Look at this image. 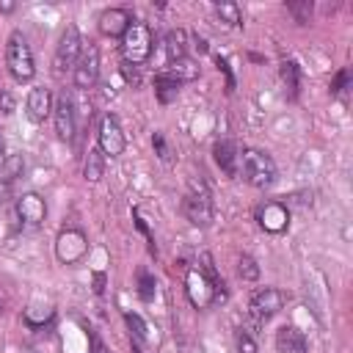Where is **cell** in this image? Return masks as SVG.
I'll use <instances>...</instances> for the list:
<instances>
[{
    "instance_id": "cell-15",
    "label": "cell",
    "mask_w": 353,
    "mask_h": 353,
    "mask_svg": "<svg viewBox=\"0 0 353 353\" xmlns=\"http://www.w3.org/2000/svg\"><path fill=\"white\" fill-rule=\"evenodd\" d=\"M25 108H28V119H30V121H36V124L44 121V119L52 113V94H50V88H44V85L30 88Z\"/></svg>"
},
{
    "instance_id": "cell-38",
    "label": "cell",
    "mask_w": 353,
    "mask_h": 353,
    "mask_svg": "<svg viewBox=\"0 0 353 353\" xmlns=\"http://www.w3.org/2000/svg\"><path fill=\"white\" fill-rule=\"evenodd\" d=\"M3 152H6V143H3V135H0V165H3V160H6V154H3Z\"/></svg>"
},
{
    "instance_id": "cell-24",
    "label": "cell",
    "mask_w": 353,
    "mask_h": 353,
    "mask_svg": "<svg viewBox=\"0 0 353 353\" xmlns=\"http://www.w3.org/2000/svg\"><path fill=\"white\" fill-rule=\"evenodd\" d=\"M154 91H157V99H160L163 105H168L171 99H176V94H179V83L168 80L165 74H157V77H154Z\"/></svg>"
},
{
    "instance_id": "cell-1",
    "label": "cell",
    "mask_w": 353,
    "mask_h": 353,
    "mask_svg": "<svg viewBox=\"0 0 353 353\" xmlns=\"http://www.w3.org/2000/svg\"><path fill=\"white\" fill-rule=\"evenodd\" d=\"M237 171L243 174V179L251 188H259V190H265L276 182V163H273L270 154H265L259 149H245L240 154V168Z\"/></svg>"
},
{
    "instance_id": "cell-10",
    "label": "cell",
    "mask_w": 353,
    "mask_h": 353,
    "mask_svg": "<svg viewBox=\"0 0 353 353\" xmlns=\"http://www.w3.org/2000/svg\"><path fill=\"white\" fill-rule=\"evenodd\" d=\"M97 143H99V152H102V154H110V157H119V154L124 152L127 141H124V132H121V127H119V121H116L113 116H105V119L99 121Z\"/></svg>"
},
{
    "instance_id": "cell-31",
    "label": "cell",
    "mask_w": 353,
    "mask_h": 353,
    "mask_svg": "<svg viewBox=\"0 0 353 353\" xmlns=\"http://www.w3.org/2000/svg\"><path fill=\"white\" fill-rule=\"evenodd\" d=\"M237 353H259V350H256V342H254L251 334H245V331L237 334Z\"/></svg>"
},
{
    "instance_id": "cell-20",
    "label": "cell",
    "mask_w": 353,
    "mask_h": 353,
    "mask_svg": "<svg viewBox=\"0 0 353 353\" xmlns=\"http://www.w3.org/2000/svg\"><path fill=\"white\" fill-rule=\"evenodd\" d=\"M165 52H168L171 61L185 58V52H188V33L182 28H174V30L165 33Z\"/></svg>"
},
{
    "instance_id": "cell-32",
    "label": "cell",
    "mask_w": 353,
    "mask_h": 353,
    "mask_svg": "<svg viewBox=\"0 0 353 353\" xmlns=\"http://www.w3.org/2000/svg\"><path fill=\"white\" fill-rule=\"evenodd\" d=\"M347 83H350V69H342V72L336 74V80L331 83V94H342V91L347 88Z\"/></svg>"
},
{
    "instance_id": "cell-22",
    "label": "cell",
    "mask_w": 353,
    "mask_h": 353,
    "mask_svg": "<svg viewBox=\"0 0 353 353\" xmlns=\"http://www.w3.org/2000/svg\"><path fill=\"white\" fill-rule=\"evenodd\" d=\"M281 80H284V85L290 91V99H295L298 91H301V69H298L295 61H284L281 63Z\"/></svg>"
},
{
    "instance_id": "cell-16",
    "label": "cell",
    "mask_w": 353,
    "mask_h": 353,
    "mask_svg": "<svg viewBox=\"0 0 353 353\" xmlns=\"http://www.w3.org/2000/svg\"><path fill=\"white\" fill-rule=\"evenodd\" d=\"M130 22H132V17H130L127 8H108L99 17V30L105 36H124L127 28H130Z\"/></svg>"
},
{
    "instance_id": "cell-29",
    "label": "cell",
    "mask_w": 353,
    "mask_h": 353,
    "mask_svg": "<svg viewBox=\"0 0 353 353\" xmlns=\"http://www.w3.org/2000/svg\"><path fill=\"white\" fill-rule=\"evenodd\" d=\"M132 221H135V226H138V232L146 237V243H149V251L152 254H157V245H154V237H152V232H149V226H146V221L141 218V212L138 210H132Z\"/></svg>"
},
{
    "instance_id": "cell-18",
    "label": "cell",
    "mask_w": 353,
    "mask_h": 353,
    "mask_svg": "<svg viewBox=\"0 0 353 353\" xmlns=\"http://www.w3.org/2000/svg\"><path fill=\"white\" fill-rule=\"evenodd\" d=\"M160 74H165L168 80H174V83H190V80H196L199 77V63L196 61H190V58H176V61H171Z\"/></svg>"
},
{
    "instance_id": "cell-5",
    "label": "cell",
    "mask_w": 353,
    "mask_h": 353,
    "mask_svg": "<svg viewBox=\"0 0 353 353\" xmlns=\"http://www.w3.org/2000/svg\"><path fill=\"white\" fill-rule=\"evenodd\" d=\"M182 212L193 226H210L212 223V199L204 182L193 185V190L182 201Z\"/></svg>"
},
{
    "instance_id": "cell-23",
    "label": "cell",
    "mask_w": 353,
    "mask_h": 353,
    "mask_svg": "<svg viewBox=\"0 0 353 353\" xmlns=\"http://www.w3.org/2000/svg\"><path fill=\"white\" fill-rule=\"evenodd\" d=\"M215 17H218L223 25H229V28H237V25L243 22L240 8H237V3H232V0H221V3H215Z\"/></svg>"
},
{
    "instance_id": "cell-4",
    "label": "cell",
    "mask_w": 353,
    "mask_h": 353,
    "mask_svg": "<svg viewBox=\"0 0 353 353\" xmlns=\"http://www.w3.org/2000/svg\"><path fill=\"white\" fill-rule=\"evenodd\" d=\"M80 52H83L80 30H77V25H66V30H63V33H61V39H58L55 58H52V69H55V74H63V72L74 69V63H77Z\"/></svg>"
},
{
    "instance_id": "cell-21",
    "label": "cell",
    "mask_w": 353,
    "mask_h": 353,
    "mask_svg": "<svg viewBox=\"0 0 353 353\" xmlns=\"http://www.w3.org/2000/svg\"><path fill=\"white\" fill-rule=\"evenodd\" d=\"M19 171H22V157L19 154H8L3 160V165H0V193H6L11 188V182L19 176Z\"/></svg>"
},
{
    "instance_id": "cell-9",
    "label": "cell",
    "mask_w": 353,
    "mask_h": 353,
    "mask_svg": "<svg viewBox=\"0 0 353 353\" xmlns=\"http://www.w3.org/2000/svg\"><path fill=\"white\" fill-rule=\"evenodd\" d=\"M88 251V240L80 229H63L55 240V256L63 262V265H72V262H80Z\"/></svg>"
},
{
    "instance_id": "cell-28",
    "label": "cell",
    "mask_w": 353,
    "mask_h": 353,
    "mask_svg": "<svg viewBox=\"0 0 353 353\" xmlns=\"http://www.w3.org/2000/svg\"><path fill=\"white\" fill-rule=\"evenodd\" d=\"M287 11L295 17V22H309V17H312V3L309 0H303V3H287Z\"/></svg>"
},
{
    "instance_id": "cell-3",
    "label": "cell",
    "mask_w": 353,
    "mask_h": 353,
    "mask_svg": "<svg viewBox=\"0 0 353 353\" xmlns=\"http://www.w3.org/2000/svg\"><path fill=\"white\" fill-rule=\"evenodd\" d=\"M121 52H124V61L138 66L143 63L149 55H152V30L146 22H130L127 33L121 36Z\"/></svg>"
},
{
    "instance_id": "cell-2",
    "label": "cell",
    "mask_w": 353,
    "mask_h": 353,
    "mask_svg": "<svg viewBox=\"0 0 353 353\" xmlns=\"http://www.w3.org/2000/svg\"><path fill=\"white\" fill-rule=\"evenodd\" d=\"M6 63H8V72L14 80L25 83L33 77L36 66H33V52H30V44L28 39L22 36V30H11L8 41H6Z\"/></svg>"
},
{
    "instance_id": "cell-36",
    "label": "cell",
    "mask_w": 353,
    "mask_h": 353,
    "mask_svg": "<svg viewBox=\"0 0 353 353\" xmlns=\"http://www.w3.org/2000/svg\"><path fill=\"white\" fill-rule=\"evenodd\" d=\"M196 50L204 55V52H207V39H196Z\"/></svg>"
},
{
    "instance_id": "cell-6",
    "label": "cell",
    "mask_w": 353,
    "mask_h": 353,
    "mask_svg": "<svg viewBox=\"0 0 353 353\" xmlns=\"http://www.w3.org/2000/svg\"><path fill=\"white\" fill-rule=\"evenodd\" d=\"M185 290H188L190 303L199 306V309L210 306L218 295L223 298V284H212L199 268H190V270H188V276H185Z\"/></svg>"
},
{
    "instance_id": "cell-25",
    "label": "cell",
    "mask_w": 353,
    "mask_h": 353,
    "mask_svg": "<svg viewBox=\"0 0 353 353\" xmlns=\"http://www.w3.org/2000/svg\"><path fill=\"white\" fill-rule=\"evenodd\" d=\"M237 273H240L243 281H256V279H259V265H256V259L248 256V254H243V256L237 259Z\"/></svg>"
},
{
    "instance_id": "cell-17",
    "label": "cell",
    "mask_w": 353,
    "mask_h": 353,
    "mask_svg": "<svg viewBox=\"0 0 353 353\" xmlns=\"http://www.w3.org/2000/svg\"><path fill=\"white\" fill-rule=\"evenodd\" d=\"M212 154H215V163L221 165V171H223V174L237 176L240 154H237V143H234V141H218V143L212 146Z\"/></svg>"
},
{
    "instance_id": "cell-11",
    "label": "cell",
    "mask_w": 353,
    "mask_h": 353,
    "mask_svg": "<svg viewBox=\"0 0 353 353\" xmlns=\"http://www.w3.org/2000/svg\"><path fill=\"white\" fill-rule=\"evenodd\" d=\"M52 119H55V132L61 141H72L77 132V116H74V102L61 94L52 105Z\"/></svg>"
},
{
    "instance_id": "cell-7",
    "label": "cell",
    "mask_w": 353,
    "mask_h": 353,
    "mask_svg": "<svg viewBox=\"0 0 353 353\" xmlns=\"http://www.w3.org/2000/svg\"><path fill=\"white\" fill-rule=\"evenodd\" d=\"M287 303V292L279 290V287H262L251 295V303H248V312L256 317V320H270L276 317Z\"/></svg>"
},
{
    "instance_id": "cell-12",
    "label": "cell",
    "mask_w": 353,
    "mask_h": 353,
    "mask_svg": "<svg viewBox=\"0 0 353 353\" xmlns=\"http://www.w3.org/2000/svg\"><path fill=\"white\" fill-rule=\"evenodd\" d=\"M256 221H259V226H262L265 232L281 234V232L290 226V210H287V204H281V201H265V204H259V210H256Z\"/></svg>"
},
{
    "instance_id": "cell-26",
    "label": "cell",
    "mask_w": 353,
    "mask_h": 353,
    "mask_svg": "<svg viewBox=\"0 0 353 353\" xmlns=\"http://www.w3.org/2000/svg\"><path fill=\"white\" fill-rule=\"evenodd\" d=\"M154 292H157V284H154V276L152 273H146V270H141L138 273V295H141V301H154Z\"/></svg>"
},
{
    "instance_id": "cell-34",
    "label": "cell",
    "mask_w": 353,
    "mask_h": 353,
    "mask_svg": "<svg viewBox=\"0 0 353 353\" xmlns=\"http://www.w3.org/2000/svg\"><path fill=\"white\" fill-rule=\"evenodd\" d=\"M88 342H91V350H88V353H110V350L102 345V339H99V336H97L91 328H88Z\"/></svg>"
},
{
    "instance_id": "cell-30",
    "label": "cell",
    "mask_w": 353,
    "mask_h": 353,
    "mask_svg": "<svg viewBox=\"0 0 353 353\" xmlns=\"http://www.w3.org/2000/svg\"><path fill=\"white\" fill-rule=\"evenodd\" d=\"M152 143H154V149H157V157H160L163 163H171V149H168V143H165V138H163V132H154V138H152Z\"/></svg>"
},
{
    "instance_id": "cell-39",
    "label": "cell",
    "mask_w": 353,
    "mask_h": 353,
    "mask_svg": "<svg viewBox=\"0 0 353 353\" xmlns=\"http://www.w3.org/2000/svg\"><path fill=\"white\" fill-rule=\"evenodd\" d=\"M28 353H33V350H28Z\"/></svg>"
},
{
    "instance_id": "cell-27",
    "label": "cell",
    "mask_w": 353,
    "mask_h": 353,
    "mask_svg": "<svg viewBox=\"0 0 353 353\" xmlns=\"http://www.w3.org/2000/svg\"><path fill=\"white\" fill-rule=\"evenodd\" d=\"M124 320H127V325L132 328L135 339H152V334H149V325L141 320V314H132V312H127V314H124Z\"/></svg>"
},
{
    "instance_id": "cell-33",
    "label": "cell",
    "mask_w": 353,
    "mask_h": 353,
    "mask_svg": "<svg viewBox=\"0 0 353 353\" xmlns=\"http://www.w3.org/2000/svg\"><path fill=\"white\" fill-rule=\"evenodd\" d=\"M218 69L226 74V91L232 94V91H234V77H232V69H229V63H226L223 58H218Z\"/></svg>"
},
{
    "instance_id": "cell-14",
    "label": "cell",
    "mask_w": 353,
    "mask_h": 353,
    "mask_svg": "<svg viewBox=\"0 0 353 353\" xmlns=\"http://www.w3.org/2000/svg\"><path fill=\"white\" fill-rule=\"evenodd\" d=\"M279 353H309V339L298 325H281L276 331Z\"/></svg>"
},
{
    "instance_id": "cell-19",
    "label": "cell",
    "mask_w": 353,
    "mask_h": 353,
    "mask_svg": "<svg viewBox=\"0 0 353 353\" xmlns=\"http://www.w3.org/2000/svg\"><path fill=\"white\" fill-rule=\"evenodd\" d=\"M102 174H105V154L99 152V146H97V149H88L85 163H83V176H85L88 182H99Z\"/></svg>"
},
{
    "instance_id": "cell-8",
    "label": "cell",
    "mask_w": 353,
    "mask_h": 353,
    "mask_svg": "<svg viewBox=\"0 0 353 353\" xmlns=\"http://www.w3.org/2000/svg\"><path fill=\"white\" fill-rule=\"evenodd\" d=\"M74 85L77 88H94V83L99 80V50L97 44H83V52L74 63Z\"/></svg>"
},
{
    "instance_id": "cell-35",
    "label": "cell",
    "mask_w": 353,
    "mask_h": 353,
    "mask_svg": "<svg viewBox=\"0 0 353 353\" xmlns=\"http://www.w3.org/2000/svg\"><path fill=\"white\" fill-rule=\"evenodd\" d=\"M6 309H8V292L0 287V317L6 314Z\"/></svg>"
},
{
    "instance_id": "cell-37",
    "label": "cell",
    "mask_w": 353,
    "mask_h": 353,
    "mask_svg": "<svg viewBox=\"0 0 353 353\" xmlns=\"http://www.w3.org/2000/svg\"><path fill=\"white\" fill-rule=\"evenodd\" d=\"M0 11H3V14H11V11H14V3H8V0L0 3Z\"/></svg>"
},
{
    "instance_id": "cell-13",
    "label": "cell",
    "mask_w": 353,
    "mask_h": 353,
    "mask_svg": "<svg viewBox=\"0 0 353 353\" xmlns=\"http://www.w3.org/2000/svg\"><path fill=\"white\" fill-rule=\"evenodd\" d=\"M17 215H19V221H22L28 229H36V226H41V221H44V215H47V204H44V199L36 196V193H22V196L17 199Z\"/></svg>"
}]
</instances>
